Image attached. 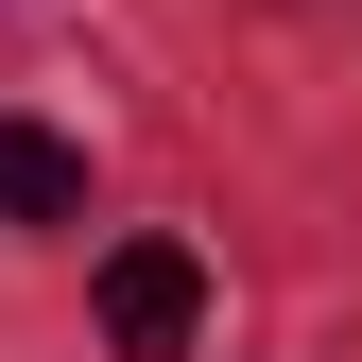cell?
I'll list each match as a JSON object with an SVG mask.
<instances>
[{
	"label": "cell",
	"instance_id": "obj_2",
	"mask_svg": "<svg viewBox=\"0 0 362 362\" xmlns=\"http://www.w3.org/2000/svg\"><path fill=\"white\" fill-rule=\"evenodd\" d=\"M0 224H86V156L35 139V121H0Z\"/></svg>",
	"mask_w": 362,
	"mask_h": 362
},
{
	"label": "cell",
	"instance_id": "obj_1",
	"mask_svg": "<svg viewBox=\"0 0 362 362\" xmlns=\"http://www.w3.org/2000/svg\"><path fill=\"white\" fill-rule=\"evenodd\" d=\"M190 328H207V259H190V242H121V259H104V345H121V362H173Z\"/></svg>",
	"mask_w": 362,
	"mask_h": 362
}]
</instances>
